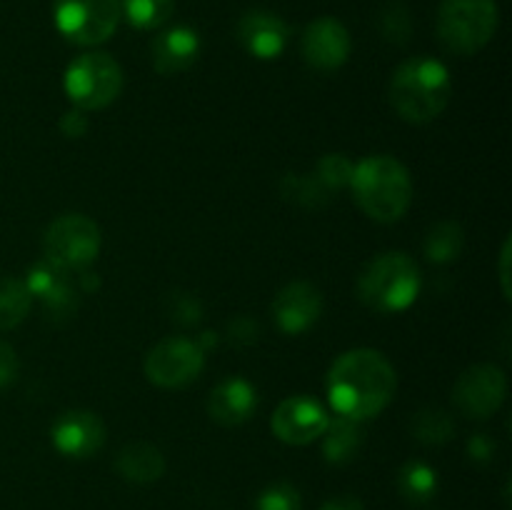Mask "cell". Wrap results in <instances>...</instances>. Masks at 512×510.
I'll use <instances>...</instances> for the list:
<instances>
[{
  "instance_id": "cell-2",
  "label": "cell",
  "mask_w": 512,
  "mask_h": 510,
  "mask_svg": "<svg viewBox=\"0 0 512 510\" xmlns=\"http://www.w3.org/2000/svg\"><path fill=\"white\" fill-rule=\"evenodd\" d=\"M453 83L450 73L440 60L410 58L395 70L390 80V105L408 123H430L448 108Z\"/></svg>"
},
{
  "instance_id": "cell-23",
  "label": "cell",
  "mask_w": 512,
  "mask_h": 510,
  "mask_svg": "<svg viewBox=\"0 0 512 510\" xmlns=\"http://www.w3.org/2000/svg\"><path fill=\"white\" fill-rule=\"evenodd\" d=\"M465 243L463 228L458 223H438L425 235V255L433 263H450L460 255Z\"/></svg>"
},
{
  "instance_id": "cell-31",
  "label": "cell",
  "mask_w": 512,
  "mask_h": 510,
  "mask_svg": "<svg viewBox=\"0 0 512 510\" xmlns=\"http://www.w3.org/2000/svg\"><path fill=\"white\" fill-rule=\"evenodd\" d=\"M60 130H63V135H68V138H80V135H85V130H88V118L83 115V110H70V113H65L63 120H60Z\"/></svg>"
},
{
  "instance_id": "cell-8",
  "label": "cell",
  "mask_w": 512,
  "mask_h": 510,
  "mask_svg": "<svg viewBox=\"0 0 512 510\" xmlns=\"http://www.w3.org/2000/svg\"><path fill=\"white\" fill-rule=\"evenodd\" d=\"M120 0H53V18L75 45L105 43L120 23Z\"/></svg>"
},
{
  "instance_id": "cell-13",
  "label": "cell",
  "mask_w": 512,
  "mask_h": 510,
  "mask_svg": "<svg viewBox=\"0 0 512 510\" xmlns=\"http://www.w3.org/2000/svg\"><path fill=\"white\" fill-rule=\"evenodd\" d=\"M65 275L68 270L58 268L50 260H40L28 270V278H25L30 295H38L43 300L45 315L50 320H68L78 310V293L70 288Z\"/></svg>"
},
{
  "instance_id": "cell-9",
  "label": "cell",
  "mask_w": 512,
  "mask_h": 510,
  "mask_svg": "<svg viewBox=\"0 0 512 510\" xmlns=\"http://www.w3.org/2000/svg\"><path fill=\"white\" fill-rule=\"evenodd\" d=\"M205 365L203 345L188 338H165L145 355V375L158 388H185Z\"/></svg>"
},
{
  "instance_id": "cell-10",
  "label": "cell",
  "mask_w": 512,
  "mask_h": 510,
  "mask_svg": "<svg viewBox=\"0 0 512 510\" xmlns=\"http://www.w3.org/2000/svg\"><path fill=\"white\" fill-rule=\"evenodd\" d=\"M508 395V378L493 363H480L465 370L453 388V403L465 418L485 420L503 405Z\"/></svg>"
},
{
  "instance_id": "cell-19",
  "label": "cell",
  "mask_w": 512,
  "mask_h": 510,
  "mask_svg": "<svg viewBox=\"0 0 512 510\" xmlns=\"http://www.w3.org/2000/svg\"><path fill=\"white\" fill-rule=\"evenodd\" d=\"M115 470L130 483H155L165 473V458L155 445L128 443L115 458Z\"/></svg>"
},
{
  "instance_id": "cell-21",
  "label": "cell",
  "mask_w": 512,
  "mask_h": 510,
  "mask_svg": "<svg viewBox=\"0 0 512 510\" xmlns=\"http://www.w3.org/2000/svg\"><path fill=\"white\" fill-rule=\"evenodd\" d=\"M33 295L20 278H0V330L18 328L30 313Z\"/></svg>"
},
{
  "instance_id": "cell-12",
  "label": "cell",
  "mask_w": 512,
  "mask_h": 510,
  "mask_svg": "<svg viewBox=\"0 0 512 510\" xmlns=\"http://www.w3.org/2000/svg\"><path fill=\"white\" fill-rule=\"evenodd\" d=\"M303 58L315 70H338L350 55V35L335 18H318L303 33Z\"/></svg>"
},
{
  "instance_id": "cell-32",
  "label": "cell",
  "mask_w": 512,
  "mask_h": 510,
  "mask_svg": "<svg viewBox=\"0 0 512 510\" xmlns=\"http://www.w3.org/2000/svg\"><path fill=\"white\" fill-rule=\"evenodd\" d=\"M320 510H363V503L353 495H338V498H330Z\"/></svg>"
},
{
  "instance_id": "cell-3",
  "label": "cell",
  "mask_w": 512,
  "mask_h": 510,
  "mask_svg": "<svg viewBox=\"0 0 512 510\" xmlns=\"http://www.w3.org/2000/svg\"><path fill=\"white\" fill-rule=\"evenodd\" d=\"M353 193L365 215L378 223H395L403 218L413 200L410 173L390 155H370L353 168Z\"/></svg>"
},
{
  "instance_id": "cell-29",
  "label": "cell",
  "mask_w": 512,
  "mask_h": 510,
  "mask_svg": "<svg viewBox=\"0 0 512 510\" xmlns=\"http://www.w3.org/2000/svg\"><path fill=\"white\" fill-rule=\"evenodd\" d=\"M285 185H290V190H283L285 195H293V200L298 203L308 205V208H315V205L323 203V195H325V185L320 183L318 178H298V175H288L285 178Z\"/></svg>"
},
{
  "instance_id": "cell-6",
  "label": "cell",
  "mask_w": 512,
  "mask_h": 510,
  "mask_svg": "<svg viewBox=\"0 0 512 510\" xmlns=\"http://www.w3.org/2000/svg\"><path fill=\"white\" fill-rule=\"evenodd\" d=\"M123 90V70L108 53L78 55L65 70V93L80 110H103Z\"/></svg>"
},
{
  "instance_id": "cell-33",
  "label": "cell",
  "mask_w": 512,
  "mask_h": 510,
  "mask_svg": "<svg viewBox=\"0 0 512 510\" xmlns=\"http://www.w3.org/2000/svg\"><path fill=\"white\" fill-rule=\"evenodd\" d=\"M508 263H510V240H505L503 253H500V283H503L505 298L510 300V275H508Z\"/></svg>"
},
{
  "instance_id": "cell-24",
  "label": "cell",
  "mask_w": 512,
  "mask_h": 510,
  "mask_svg": "<svg viewBox=\"0 0 512 510\" xmlns=\"http://www.w3.org/2000/svg\"><path fill=\"white\" fill-rule=\"evenodd\" d=\"M120 10L135 28L153 30L168 23L175 10V0H123Z\"/></svg>"
},
{
  "instance_id": "cell-20",
  "label": "cell",
  "mask_w": 512,
  "mask_h": 510,
  "mask_svg": "<svg viewBox=\"0 0 512 510\" xmlns=\"http://www.w3.org/2000/svg\"><path fill=\"white\" fill-rule=\"evenodd\" d=\"M325 443L323 453L328 463H348L358 455L360 445H363V430H360L358 420H350L338 415L335 420H330L328 428H325Z\"/></svg>"
},
{
  "instance_id": "cell-22",
  "label": "cell",
  "mask_w": 512,
  "mask_h": 510,
  "mask_svg": "<svg viewBox=\"0 0 512 510\" xmlns=\"http://www.w3.org/2000/svg\"><path fill=\"white\" fill-rule=\"evenodd\" d=\"M398 488L403 498L410 500V503H428L435 495V490H438V473L430 465L413 460V463H408L400 470Z\"/></svg>"
},
{
  "instance_id": "cell-15",
  "label": "cell",
  "mask_w": 512,
  "mask_h": 510,
  "mask_svg": "<svg viewBox=\"0 0 512 510\" xmlns=\"http://www.w3.org/2000/svg\"><path fill=\"white\" fill-rule=\"evenodd\" d=\"M320 313H323V295L315 285L303 283V280L285 285L273 300L275 323L288 335H298L313 328Z\"/></svg>"
},
{
  "instance_id": "cell-7",
  "label": "cell",
  "mask_w": 512,
  "mask_h": 510,
  "mask_svg": "<svg viewBox=\"0 0 512 510\" xmlns=\"http://www.w3.org/2000/svg\"><path fill=\"white\" fill-rule=\"evenodd\" d=\"M45 260L63 270H80L100 253V228L83 213H65L43 235Z\"/></svg>"
},
{
  "instance_id": "cell-4",
  "label": "cell",
  "mask_w": 512,
  "mask_h": 510,
  "mask_svg": "<svg viewBox=\"0 0 512 510\" xmlns=\"http://www.w3.org/2000/svg\"><path fill=\"white\" fill-rule=\"evenodd\" d=\"M420 293V270L405 253H383L370 260L358 278V295L375 313H400Z\"/></svg>"
},
{
  "instance_id": "cell-27",
  "label": "cell",
  "mask_w": 512,
  "mask_h": 510,
  "mask_svg": "<svg viewBox=\"0 0 512 510\" xmlns=\"http://www.w3.org/2000/svg\"><path fill=\"white\" fill-rule=\"evenodd\" d=\"M303 500L295 485L290 483H273L258 495L255 510H300Z\"/></svg>"
},
{
  "instance_id": "cell-11",
  "label": "cell",
  "mask_w": 512,
  "mask_h": 510,
  "mask_svg": "<svg viewBox=\"0 0 512 510\" xmlns=\"http://www.w3.org/2000/svg\"><path fill=\"white\" fill-rule=\"evenodd\" d=\"M328 423L330 418L323 405L313 398H305V395L283 400L273 413V420H270L273 433L288 445L313 443L318 435L325 433Z\"/></svg>"
},
{
  "instance_id": "cell-30",
  "label": "cell",
  "mask_w": 512,
  "mask_h": 510,
  "mask_svg": "<svg viewBox=\"0 0 512 510\" xmlns=\"http://www.w3.org/2000/svg\"><path fill=\"white\" fill-rule=\"evenodd\" d=\"M18 355L8 343L0 340V388H8L15 378H18Z\"/></svg>"
},
{
  "instance_id": "cell-26",
  "label": "cell",
  "mask_w": 512,
  "mask_h": 510,
  "mask_svg": "<svg viewBox=\"0 0 512 510\" xmlns=\"http://www.w3.org/2000/svg\"><path fill=\"white\" fill-rule=\"evenodd\" d=\"M378 30L385 40L390 43L403 45L408 40L413 23H410V13L403 3H388L378 13Z\"/></svg>"
},
{
  "instance_id": "cell-1",
  "label": "cell",
  "mask_w": 512,
  "mask_h": 510,
  "mask_svg": "<svg viewBox=\"0 0 512 510\" xmlns=\"http://www.w3.org/2000/svg\"><path fill=\"white\" fill-rule=\"evenodd\" d=\"M395 370L383 353L355 348L340 355L328 373V398L335 413L350 420L375 418L393 400Z\"/></svg>"
},
{
  "instance_id": "cell-5",
  "label": "cell",
  "mask_w": 512,
  "mask_h": 510,
  "mask_svg": "<svg viewBox=\"0 0 512 510\" xmlns=\"http://www.w3.org/2000/svg\"><path fill=\"white\" fill-rule=\"evenodd\" d=\"M495 0H443L438 10V38L455 55H475L498 30Z\"/></svg>"
},
{
  "instance_id": "cell-28",
  "label": "cell",
  "mask_w": 512,
  "mask_h": 510,
  "mask_svg": "<svg viewBox=\"0 0 512 510\" xmlns=\"http://www.w3.org/2000/svg\"><path fill=\"white\" fill-rule=\"evenodd\" d=\"M353 168L355 165L350 163L345 155L335 153V155H325L318 165V175L315 178L325 185V188H343V185H350V178H353Z\"/></svg>"
},
{
  "instance_id": "cell-14",
  "label": "cell",
  "mask_w": 512,
  "mask_h": 510,
  "mask_svg": "<svg viewBox=\"0 0 512 510\" xmlns=\"http://www.w3.org/2000/svg\"><path fill=\"white\" fill-rule=\"evenodd\" d=\"M105 443V425L90 410H70L53 425V445L68 458H90Z\"/></svg>"
},
{
  "instance_id": "cell-18",
  "label": "cell",
  "mask_w": 512,
  "mask_h": 510,
  "mask_svg": "<svg viewBox=\"0 0 512 510\" xmlns=\"http://www.w3.org/2000/svg\"><path fill=\"white\" fill-rule=\"evenodd\" d=\"M258 408L255 388L243 378H228L213 388L208 398V413L220 425H240Z\"/></svg>"
},
{
  "instance_id": "cell-17",
  "label": "cell",
  "mask_w": 512,
  "mask_h": 510,
  "mask_svg": "<svg viewBox=\"0 0 512 510\" xmlns=\"http://www.w3.org/2000/svg\"><path fill=\"white\" fill-rule=\"evenodd\" d=\"M198 53V33L185 28V25H175V28L163 30V33L153 40V68L158 70L160 75L183 73V70H188L190 65L198 60Z\"/></svg>"
},
{
  "instance_id": "cell-16",
  "label": "cell",
  "mask_w": 512,
  "mask_h": 510,
  "mask_svg": "<svg viewBox=\"0 0 512 510\" xmlns=\"http://www.w3.org/2000/svg\"><path fill=\"white\" fill-rule=\"evenodd\" d=\"M288 25L280 15L268 10H250L238 20V40L250 55L260 60H273L288 45Z\"/></svg>"
},
{
  "instance_id": "cell-25",
  "label": "cell",
  "mask_w": 512,
  "mask_h": 510,
  "mask_svg": "<svg viewBox=\"0 0 512 510\" xmlns=\"http://www.w3.org/2000/svg\"><path fill=\"white\" fill-rule=\"evenodd\" d=\"M413 433L420 443L443 445L448 443L450 435L455 433V425L453 420L448 418V413H443V410H423V413H418V418H415Z\"/></svg>"
}]
</instances>
